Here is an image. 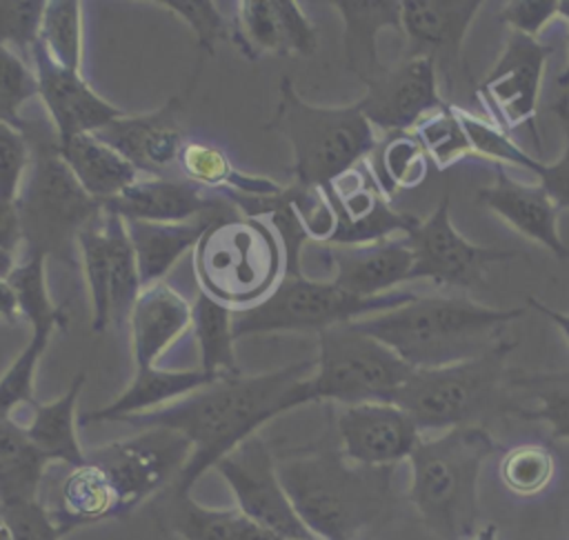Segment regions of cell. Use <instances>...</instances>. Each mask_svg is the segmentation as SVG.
<instances>
[{
    "instance_id": "obj_1",
    "label": "cell",
    "mask_w": 569,
    "mask_h": 540,
    "mask_svg": "<svg viewBox=\"0 0 569 540\" xmlns=\"http://www.w3.org/2000/svg\"><path fill=\"white\" fill-rule=\"evenodd\" d=\"M313 369L316 360H300L267 373L224 376L171 404L129 416L122 422L136 429H171L191 442L184 469L167 487L173 493H191L204 471L256 436L262 424L313 402L309 389Z\"/></svg>"
},
{
    "instance_id": "obj_2",
    "label": "cell",
    "mask_w": 569,
    "mask_h": 540,
    "mask_svg": "<svg viewBox=\"0 0 569 540\" xmlns=\"http://www.w3.org/2000/svg\"><path fill=\"white\" fill-rule=\"evenodd\" d=\"M280 482L318 540H360L393 502V467H362L338 444L305 447L276 458Z\"/></svg>"
},
{
    "instance_id": "obj_3",
    "label": "cell",
    "mask_w": 569,
    "mask_h": 540,
    "mask_svg": "<svg viewBox=\"0 0 569 540\" xmlns=\"http://www.w3.org/2000/svg\"><path fill=\"white\" fill-rule=\"evenodd\" d=\"M525 309H496L462 296H416L411 302L353 320L356 329L387 344L411 369H433L478 358L505 340Z\"/></svg>"
},
{
    "instance_id": "obj_4",
    "label": "cell",
    "mask_w": 569,
    "mask_h": 540,
    "mask_svg": "<svg viewBox=\"0 0 569 540\" xmlns=\"http://www.w3.org/2000/svg\"><path fill=\"white\" fill-rule=\"evenodd\" d=\"M22 131L31 149V162L16 200L22 256L40 253L76 269L80 264L78 233L102 213V202L93 200L73 178L58 151L53 127L24 120Z\"/></svg>"
},
{
    "instance_id": "obj_5",
    "label": "cell",
    "mask_w": 569,
    "mask_h": 540,
    "mask_svg": "<svg viewBox=\"0 0 569 540\" xmlns=\"http://www.w3.org/2000/svg\"><path fill=\"white\" fill-rule=\"evenodd\" d=\"M498 447L487 427H456L416 444L407 498L440 540H471L478 531V478Z\"/></svg>"
},
{
    "instance_id": "obj_6",
    "label": "cell",
    "mask_w": 569,
    "mask_h": 540,
    "mask_svg": "<svg viewBox=\"0 0 569 540\" xmlns=\"http://www.w3.org/2000/svg\"><path fill=\"white\" fill-rule=\"evenodd\" d=\"M191 253L200 293L231 311L269 298L287 271L282 240L269 220L242 216L236 207L207 227Z\"/></svg>"
},
{
    "instance_id": "obj_7",
    "label": "cell",
    "mask_w": 569,
    "mask_h": 540,
    "mask_svg": "<svg viewBox=\"0 0 569 540\" xmlns=\"http://www.w3.org/2000/svg\"><path fill=\"white\" fill-rule=\"evenodd\" d=\"M291 149V180L325 189L356 164L369 160L378 144V131L362 116L358 102L320 107L302 100L291 78L278 87V104L267 122Z\"/></svg>"
},
{
    "instance_id": "obj_8",
    "label": "cell",
    "mask_w": 569,
    "mask_h": 540,
    "mask_svg": "<svg viewBox=\"0 0 569 540\" xmlns=\"http://www.w3.org/2000/svg\"><path fill=\"white\" fill-rule=\"evenodd\" d=\"M513 340H502L487 353L433 369H413L393 393V404L402 407L420 431L485 427L491 416L520 407L509 402L507 358Z\"/></svg>"
},
{
    "instance_id": "obj_9",
    "label": "cell",
    "mask_w": 569,
    "mask_h": 540,
    "mask_svg": "<svg viewBox=\"0 0 569 540\" xmlns=\"http://www.w3.org/2000/svg\"><path fill=\"white\" fill-rule=\"evenodd\" d=\"M418 293L398 289L373 298H360L342 291L331 280L309 278L305 273L284 276L269 298L256 307L233 311V338L282 333V331H325L329 327L382 313L411 302Z\"/></svg>"
},
{
    "instance_id": "obj_10",
    "label": "cell",
    "mask_w": 569,
    "mask_h": 540,
    "mask_svg": "<svg viewBox=\"0 0 569 540\" xmlns=\"http://www.w3.org/2000/svg\"><path fill=\"white\" fill-rule=\"evenodd\" d=\"M413 369L387 344L342 322L318 333L316 369L309 378L313 402L342 407L391 402Z\"/></svg>"
},
{
    "instance_id": "obj_11",
    "label": "cell",
    "mask_w": 569,
    "mask_h": 540,
    "mask_svg": "<svg viewBox=\"0 0 569 540\" xmlns=\"http://www.w3.org/2000/svg\"><path fill=\"white\" fill-rule=\"evenodd\" d=\"M189 456L191 442L182 433L149 427L138 429L136 436L87 451V462L107 473L118 500L116 518H124L171 487Z\"/></svg>"
},
{
    "instance_id": "obj_12",
    "label": "cell",
    "mask_w": 569,
    "mask_h": 540,
    "mask_svg": "<svg viewBox=\"0 0 569 540\" xmlns=\"http://www.w3.org/2000/svg\"><path fill=\"white\" fill-rule=\"evenodd\" d=\"M229 484L236 509L280 540H318L298 518L262 436H251L213 467Z\"/></svg>"
},
{
    "instance_id": "obj_13",
    "label": "cell",
    "mask_w": 569,
    "mask_h": 540,
    "mask_svg": "<svg viewBox=\"0 0 569 540\" xmlns=\"http://www.w3.org/2000/svg\"><path fill=\"white\" fill-rule=\"evenodd\" d=\"M449 204V193H445L431 216L420 220L405 236L413 256L409 280H431L436 284L471 289L485 282V269L491 262L522 256L520 251L471 244L456 231Z\"/></svg>"
},
{
    "instance_id": "obj_14",
    "label": "cell",
    "mask_w": 569,
    "mask_h": 540,
    "mask_svg": "<svg viewBox=\"0 0 569 540\" xmlns=\"http://www.w3.org/2000/svg\"><path fill=\"white\" fill-rule=\"evenodd\" d=\"M322 191L336 216V231L327 247H353L398 233L407 236L420 222L418 216L389 204L367 160L336 178Z\"/></svg>"
},
{
    "instance_id": "obj_15",
    "label": "cell",
    "mask_w": 569,
    "mask_h": 540,
    "mask_svg": "<svg viewBox=\"0 0 569 540\" xmlns=\"http://www.w3.org/2000/svg\"><path fill=\"white\" fill-rule=\"evenodd\" d=\"M436 71L431 56H405L396 67L362 82L367 87L358 100L362 116L380 133L413 131L422 118L447 102L440 98Z\"/></svg>"
},
{
    "instance_id": "obj_16",
    "label": "cell",
    "mask_w": 569,
    "mask_h": 540,
    "mask_svg": "<svg viewBox=\"0 0 569 540\" xmlns=\"http://www.w3.org/2000/svg\"><path fill=\"white\" fill-rule=\"evenodd\" d=\"M553 44L509 31L505 49L478 84V96L496 116L498 127H533L538 93Z\"/></svg>"
},
{
    "instance_id": "obj_17",
    "label": "cell",
    "mask_w": 569,
    "mask_h": 540,
    "mask_svg": "<svg viewBox=\"0 0 569 540\" xmlns=\"http://www.w3.org/2000/svg\"><path fill=\"white\" fill-rule=\"evenodd\" d=\"M336 436L347 460L376 469L409 460L420 442L416 420L393 402L342 407L336 416Z\"/></svg>"
},
{
    "instance_id": "obj_18",
    "label": "cell",
    "mask_w": 569,
    "mask_h": 540,
    "mask_svg": "<svg viewBox=\"0 0 569 540\" xmlns=\"http://www.w3.org/2000/svg\"><path fill=\"white\" fill-rule=\"evenodd\" d=\"M33 73L38 78V96L44 102L58 142L80 133H96L124 111L93 91L82 71L58 64L38 40L31 49Z\"/></svg>"
},
{
    "instance_id": "obj_19",
    "label": "cell",
    "mask_w": 569,
    "mask_h": 540,
    "mask_svg": "<svg viewBox=\"0 0 569 540\" xmlns=\"http://www.w3.org/2000/svg\"><path fill=\"white\" fill-rule=\"evenodd\" d=\"M182 109V96H171L156 111L138 116L124 113L96 131V136L144 176H178V156L187 142L180 122Z\"/></svg>"
},
{
    "instance_id": "obj_20",
    "label": "cell",
    "mask_w": 569,
    "mask_h": 540,
    "mask_svg": "<svg viewBox=\"0 0 569 540\" xmlns=\"http://www.w3.org/2000/svg\"><path fill=\"white\" fill-rule=\"evenodd\" d=\"M233 7L231 42L249 62L264 53L284 58L316 53V24L296 0H242Z\"/></svg>"
},
{
    "instance_id": "obj_21",
    "label": "cell",
    "mask_w": 569,
    "mask_h": 540,
    "mask_svg": "<svg viewBox=\"0 0 569 540\" xmlns=\"http://www.w3.org/2000/svg\"><path fill=\"white\" fill-rule=\"evenodd\" d=\"M480 9V0H400L405 56H431L447 71L460 64L462 40Z\"/></svg>"
},
{
    "instance_id": "obj_22",
    "label": "cell",
    "mask_w": 569,
    "mask_h": 540,
    "mask_svg": "<svg viewBox=\"0 0 569 540\" xmlns=\"http://www.w3.org/2000/svg\"><path fill=\"white\" fill-rule=\"evenodd\" d=\"M227 200L209 193L180 176H140L120 196L102 202L122 220L184 222L220 209Z\"/></svg>"
},
{
    "instance_id": "obj_23",
    "label": "cell",
    "mask_w": 569,
    "mask_h": 540,
    "mask_svg": "<svg viewBox=\"0 0 569 540\" xmlns=\"http://www.w3.org/2000/svg\"><path fill=\"white\" fill-rule=\"evenodd\" d=\"M325 258L333 269L331 282L360 298L393 291L396 284L409 280L413 267V256L405 236L369 244L327 247Z\"/></svg>"
},
{
    "instance_id": "obj_24",
    "label": "cell",
    "mask_w": 569,
    "mask_h": 540,
    "mask_svg": "<svg viewBox=\"0 0 569 540\" xmlns=\"http://www.w3.org/2000/svg\"><path fill=\"white\" fill-rule=\"evenodd\" d=\"M476 198L487 209L505 218L513 229L549 249L556 258H569V247L558 233V207L540 182H520L509 176L502 164H498L496 182L482 187Z\"/></svg>"
},
{
    "instance_id": "obj_25",
    "label": "cell",
    "mask_w": 569,
    "mask_h": 540,
    "mask_svg": "<svg viewBox=\"0 0 569 540\" xmlns=\"http://www.w3.org/2000/svg\"><path fill=\"white\" fill-rule=\"evenodd\" d=\"M131 356L136 369L156 367V360L176 342V338L191 327V302H187L169 282L160 280L136 298L129 313Z\"/></svg>"
},
{
    "instance_id": "obj_26",
    "label": "cell",
    "mask_w": 569,
    "mask_h": 540,
    "mask_svg": "<svg viewBox=\"0 0 569 540\" xmlns=\"http://www.w3.org/2000/svg\"><path fill=\"white\" fill-rule=\"evenodd\" d=\"M220 380L213 373H207L204 369H136L133 380L129 387L109 404L89 411L80 418V424L89 422H122L129 416L147 413L153 409H160L164 404H171L211 382Z\"/></svg>"
},
{
    "instance_id": "obj_27",
    "label": "cell",
    "mask_w": 569,
    "mask_h": 540,
    "mask_svg": "<svg viewBox=\"0 0 569 540\" xmlns=\"http://www.w3.org/2000/svg\"><path fill=\"white\" fill-rule=\"evenodd\" d=\"M233 204L227 200L220 209L184 222H142L124 220L127 233L136 253L138 273L142 287L164 280L171 267L187 253L193 251L207 227Z\"/></svg>"
},
{
    "instance_id": "obj_28",
    "label": "cell",
    "mask_w": 569,
    "mask_h": 540,
    "mask_svg": "<svg viewBox=\"0 0 569 540\" xmlns=\"http://www.w3.org/2000/svg\"><path fill=\"white\" fill-rule=\"evenodd\" d=\"M158 520L182 540H280L251 522L236 507L216 509L198 504L191 493L164 489L156 498Z\"/></svg>"
},
{
    "instance_id": "obj_29",
    "label": "cell",
    "mask_w": 569,
    "mask_h": 540,
    "mask_svg": "<svg viewBox=\"0 0 569 540\" xmlns=\"http://www.w3.org/2000/svg\"><path fill=\"white\" fill-rule=\"evenodd\" d=\"M345 24V62L362 82L378 78L387 67L378 58V33L393 29L402 33L398 0H336L331 2Z\"/></svg>"
},
{
    "instance_id": "obj_30",
    "label": "cell",
    "mask_w": 569,
    "mask_h": 540,
    "mask_svg": "<svg viewBox=\"0 0 569 540\" xmlns=\"http://www.w3.org/2000/svg\"><path fill=\"white\" fill-rule=\"evenodd\" d=\"M58 151L78 184L98 202H107L131 187L142 173L96 133H80L58 142Z\"/></svg>"
},
{
    "instance_id": "obj_31",
    "label": "cell",
    "mask_w": 569,
    "mask_h": 540,
    "mask_svg": "<svg viewBox=\"0 0 569 540\" xmlns=\"http://www.w3.org/2000/svg\"><path fill=\"white\" fill-rule=\"evenodd\" d=\"M84 378V371H80L60 398L31 404V418L24 424V431L49 462L64 467H80L87 462V451L80 447L76 433V404Z\"/></svg>"
},
{
    "instance_id": "obj_32",
    "label": "cell",
    "mask_w": 569,
    "mask_h": 540,
    "mask_svg": "<svg viewBox=\"0 0 569 540\" xmlns=\"http://www.w3.org/2000/svg\"><path fill=\"white\" fill-rule=\"evenodd\" d=\"M178 176L209 193L236 191L244 196H269L284 187L271 178L240 171L231 162L227 151L196 138H187V142L180 149Z\"/></svg>"
},
{
    "instance_id": "obj_33",
    "label": "cell",
    "mask_w": 569,
    "mask_h": 540,
    "mask_svg": "<svg viewBox=\"0 0 569 540\" xmlns=\"http://www.w3.org/2000/svg\"><path fill=\"white\" fill-rule=\"evenodd\" d=\"M49 464L29 440L24 424L16 418H0V507L40 500Z\"/></svg>"
},
{
    "instance_id": "obj_34",
    "label": "cell",
    "mask_w": 569,
    "mask_h": 540,
    "mask_svg": "<svg viewBox=\"0 0 569 540\" xmlns=\"http://www.w3.org/2000/svg\"><path fill=\"white\" fill-rule=\"evenodd\" d=\"M49 511L64 531H71L73 527L116 518L118 500L107 473L100 467L84 462L80 467H69L58 487V500Z\"/></svg>"
},
{
    "instance_id": "obj_35",
    "label": "cell",
    "mask_w": 569,
    "mask_h": 540,
    "mask_svg": "<svg viewBox=\"0 0 569 540\" xmlns=\"http://www.w3.org/2000/svg\"><path fill=\"white\" fill-rule=\"evenodd\" d=\"M233 311L218 300L198 293L191 302V329L198 342L200 369L218 378L242 373L233 351Z\"/></svg>"
},
{
    "instance_id": "obj_36",
    "label": "cell",
    "mask_w": 569,
    "mask_h": 540,
    "mask_svg": "<svg viewBox=\"0 0 569 540\" xmlns=\"http://www.w3.org/2000/svg\"><path fill=\"white\" fill-rule=\"evenodd\" d=\"M367 162L387 198L427 178V153L413 131L382 133Z\"/></svg>"
},
{
    "instance_id": "obj_37",
    "label": "cell",
    "mask_w": 569,
    "mask_h": 540,
    "mask_svg": "<svg viewBox=\"0 0 569 540\" xmlns=\"http://www.w3.org/2000/svg\"><path fill=\"white\" fill-rule=\"evenodd\" d=\"M78 258L91 300V331L102 333L111 324V264L104 233V207L78 233Z\"/></svg>"
},
{
    "instance_id": "obj_38",
    "label": "cell",
    "mask_w": 569,
    "mask_h": 540,
    "mask_svg": "<svg viewBox=\"0 0 569 540\" xmlns=\"http://www.w3.org/2000/svg\"><path fill=\"white\" fill-rule=\"evenodd\" d=\"M44 260L47 258L40 253L22 256L7 282L16 293L20 316L31 324V331L53 333L67 329V311L49 296Z\"/></svg>"
},
{
    "instance_id": "obj_39",
    "label": "cell",
    "mask_w": 569,
    "mask_h": 540,
    "mask_svg": "<svg viewBox=\"0 0 569 540\" xmlns=\"http://www.w3.org/2000/svg\"><path fill=\"white\" fill-rule=\"evenodd\" d=\"M104 233L111 264V322L122 327L129 320L138 293L142 291V282L127 224L109 209H104Z\"/></svg>"
},
{
    "instance_id": "obj_40",
    "label": "cell",
    "mask_w": 569,
    "mask_h": 540,
    "mask_svg": "<svg viewBox=\"0 0 569 540\" xmlns=\"http://www.w3.org/2000/svg\"><path fill=\"white\" fill-rule=\"evenodd\" d=\"M509 389H522L538 400L536 409H520L527 420L549 424L551 438L569 440V371L556 373H511Z\"/></svg>"
},
{
    "instance_id": "obj_41",
    "label": "cell",
    "mask_w": 569,
    "mask_h": 540,
    "mask_svg": "<svg viewBox=\"0 0 569 540\" xmlns=\"http://www.w3.org/2000/svg\"><path fill=\"white\" fill-rule=\"evenodd\" d=\"M38 40L58 64L82 71V2L47 0Z\"/></svg>"
},
{
    "instance_id": "obj_42",
    "label": "cell",
    "mask_w": 569,
    "mask_h": 540,
    "mask_svg": "<svg viewBox=\"0 0 569 540\" xmlns=\"http://www.w3.org/2000/svg\"><path fill=\"white\" fill-rule=\"evenodd\" d=\"M178 16L196 36L198 64L191 76V87L198 82L202 60L216 53L218 40H231V18H227L218 2L211 0H153Z\"/></svg>"
},
{
    "instance_id": "obj_43",
    "label": "cell",
    "mask_w": 569,
    "mask_h": 540,
    "mask_svg": "<svg viewBox=\"0 0 569 540\" xmlns=\"http://www.w3.org/2000/svg\"><path fill=\"white\" fill-rule=\"evenodd\" d=\"M416 138L420 140L425 153L440 167H449L456 160L471 153L469 138L462 129V122L458 118V107L451 102H445L438 111L429 113L418 122L413 129Z\"/></svg>"
},
{
    "instance_id": "obj_44",
    "label": "cell",
    "mask_w": 569,
    "mask_h": 540,
    "mask_svg": "<svg viewBox=\"0 0 569 540\" xmlns=\"http://www.w3.org/2000/svg\"><path fill=\"white\" fill-rule=\"evenodd\" d=\"M556 460L542 444L511 447L500 460V480L518 496H536L551 482Z\"/></svg>"
},
{
    "instance_id": "obj_45",
    "label": "cell",
    "mask_w": 569,
    "mask_h": 540,
    "mask_svg": "<svg viewBox=\"0 0 569 540\" xmlns=\"http://www.w3.org/2000/svg\"><path fill=\"white\" fill-rule=\"evenodd\" d=\"M53 333L31 331V340L16 356L9 369L0 376V418H13V411L22 404H33V380L40 358Z\"/></svg>"
},
{
    "instance_id": "obj_46",
    "label": "cell",
    "mask_w": 569,
    "mask_h": 540,
    "mask_svg": "<svg viewBox=\"0 0 569 540\" xmlns=\"http://www.w3.org/2000/svg\"><path fill=\"white\" fill-rule=\"evenodd\" d=\"M458 118L469 138L471 153H480L500 164H513V167L529 169L531 173H536L540 160H536L531 153H527L522 147H518L502 127H498L496 122H489L480 116H473L460 107H458Z\"/></svg>"
},
{
    "instance_id": "obj_47",
    "label": "cell",
    "mask_w": 569,
    "mask_h": 540,
    "mask_svg": "<svg viewBox=\"0 0 569 540\" xmlns=\"http://www.w3.org/2000/svg\"><path fill=\"white\" fill-rule=\"evenodd\" d=\"M33 96H38L36 73L11 47L0 42V122L22 129L20 109Z\"/></svg>"
},
{
    "instance_id": "obj_48",
    "label": "cell",
    "mask_w": 569,
    "mask_h": 540,
    "mask_svg": "<svg viewBox=\"0 0 569 540\" xmlns=\"http://www.w3.org/2000/svg\"><path fill=\"white\" fill-rule=\"evenodd\" d=\"M44 7V0H0V42L16 47L22 60L38 42Z\"/></svg>"
},
{
    "instance_id": "obj_49",
    "label": "cell",
    "mask_w": 569,
    "mask_h": 540,
    "mask_svg": "<svg viewBox=\"0 0 569 540\" xmlns=\"http://www.w3.org/2000/svg\"><path fill=\"white\" fill-rule=\"evenodd\" d=\"M31 162V149L22 129L0 122V200L16 202Z\"/></svg>"
},
{
    "instance_id": "obj_50",
    "label": "cell",
    "mask_w": 569,
    "mask_h": 540,
    "mask_svg": "<svg viewBox=\"0 0 569 540\" xmlns=\"http://www.w3.org/2000/svg\"><path fill=\"white\" fill-rule=\"evenodd\" d=\"M11 540H62L67 533L42 500L0 507Z\"/></svg>"
},
{
    "instance_id": "obj_51",
    "label": "cell",
    "mask_w": 569,
    "mask_h": 540,
    "mask_svg": "<svg viewBox=\"0 0 569 540\" xmlns=\"http://www.w3.org/2000/svg\"><path fill=\"white\" fill-rule=\"evenodd\" d=\"M551 111L556 113V118L562 127L565 149L556 162H551V164L540 162L536 169V176H538L540 184L545 187V191L556 202V207L565 209V207H569V93H562L551 104Z\"/></svg>"
},
{
    "instance_id": "obj_52",
    "label": "cell",
    "mask_w": 569,
    "mask_h": 540,
    "mask_svg": "<svg viewBox=\"0 0 569 540\" xmlns=\"http://www.w3.org/2000/svg\"><path fill=\"white\" fill-rule=\"evenodd\" d=\"M558 16V0H509L498 11V22L511 31L536 38L542 27Z\"/></svg>"
},
{
    "instance_id": "obj_53",
    "label": "cell",
    "mask_w": 569,
    "mask_h": 540,
    "mask_svg": "<svg viewBox=\"0 0 569 540\" xmlns=\"http://www.w3.org/2000/svg\"><path fill=\"white\" fill-rule=\"evenodd\" d=\"M22 244V229L16 202L0 200V247L16 251Z\"/></svg>"
},
{
    "instance_id": "obj_54",
    "label": "cell",
    "mask_w": 569,
    "mask_h": 540,
    "mask_svg": "<svg viewBox=\"0 0 569 540\" xmlns=\"http://www.w3.org/2000/svg\"><path fill=\"white\" fill-rule=\"evenodd\" d=\"M527 304H529L533 311L542 313L547 320H551V322L562 331V336L567 338V344H569V313H562V311H558V309H551V307H547L545 302H540V300L533 298V296H527Z\"/></svg>"
},
{
    "instance_id": "obj_55",
    "label": "cell",
    "mask_w": 569,
    "mask_h": 540,
    "mask_svg": "<svg viewBox=\"0 0 569 540\" xmlns=\"http://www.w3.org/2000/svg\"><path fill=\"white\" fill-rule=\"evenodd\" d=\"M18 316H20V311H18L16 293L7 280H0V320L13 324L18 320Z\"/></svg>"
},
{
    "instance_id": "obj_56",
    "label": "cell",
    "mask_w": 569,
    "mask_h": 540,
    "mask_svg": "<svg viewBox=\"0 0 569 540\" xmlns=\"http://www.w3.org/2000/svg\"><path fill=\"white\" fill-rule=\"evenodd\" d=\"M16 264H18L16 251H9V249L0 247V280H9V276L16 269Z\"/></svg>"
},
{
    "instance_id": "obj_57",
    "label": "cell",
    "mask_w": 569,
    "mask_h": 540,
    "mask_svg": "<svg viewBox=\"0 0 569 540\" xmlns=\"http://www.w3.org/2000/svg\"><path fill=\"white\" fill-rule=\"evenodd\" d=\"M471 540H498V527H496L493 522H489V524L480 527V529L473 533Z\"/></svg>"
},
{
    "instance_id": "obj_58",
    "label": "cell",
    "mask_w": 569,
    "mask_h": 540,
    "mask_svg": "<svg viewBox=\"0 0 569 540\" xmlns=\"http://www.w3.org/2000/svg\"><path fill=\"white\" fill-rule=\"evenodd\" d=\"M567 44H569V36H567ZM558 87L569 89V62H567V67L558 73Z\"/></svg>"
},
{
    "instance_id": "obj_59",
    "label": "cell",
    "mask_w": 569,
    "mask_h": 540,
    "mask_svg": "<svg viewBox=\"0 0 569 540\" xmlns=\"http://www.w3.org/2000/svg\"><path fill=\"white\" fill-rule=\"evenodd\" d=\"M558 16L569 22V0H558Z\"/></svg>"
},
{
    "instance_id": "obj_60",
    "label": "cell",
    "mask_w": 569,
    "mask_h": 540,
    "mask_svg": "<svg viewBox=\"0 0 569 540\" xmlns=\"http://www.w3.org/2000/svg\"><path fill=\"white\" fill-rule=\"evenodd\" d=\"M0 540H11V536H9V529H7L4 520H2V516H0Z\"/></svg>"
}]
</instances>
